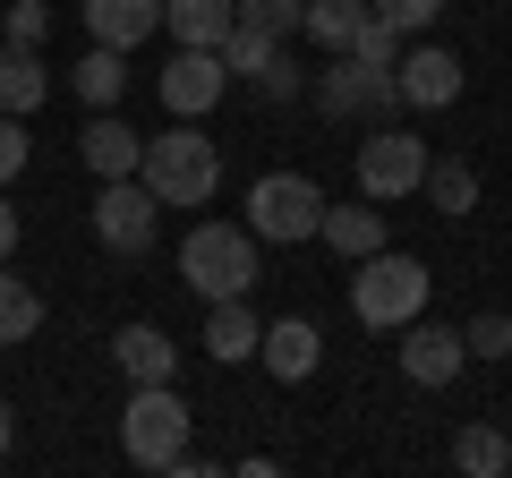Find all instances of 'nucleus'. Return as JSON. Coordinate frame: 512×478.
<instances>
[{
	"label": "nucleus",
	"mask_w": 512,
	"mask_h": 478,
	"mask_svg": "<svg viewBox=\"0 0 512 478\" xmlns=\"http://www.w3.org/2000/svg\"><path fill=\"white\" fill-rule=\"evenodd\" d=\"M419 180H427V146H419V137H402V129H376V137L359 146V197H367V205L419 197Z\"/></svg>",
	"instance_id": "6e6552de"
},
{
	"label": "nucleus",
	"mask_w": 512,
	"mask_h": 478,
	"mask_svg": "<svg viewBox=\"0 0 512 478\" xmlns=\"http://www.w3.org/2000/svg\"><path fill=\"white\" fill-rule=\"evenodd\" d=\"M26 154H35V146H26V120H9V111H0V188L26 171Z\"/></svg>",
	"instance_id": "7c9ffc66"
},
{
	"label": "nucleus",
	"mask_w": 512,
	"mask_h": 478,
	"mask_svg": "<svg viewBox=\"0 0 512 478\" xmlns=\"http://www.w3.org/2000/svg\"><path fill=\"white\" fill-rule=\"evenodd\" d=\"M111 359H120L128 385H171V376H180V350H171L163 325H120L111 333Z\"/></svg>",
	"instance_id": "2eb2a0df"
},
{
	"label": "nucleus",
	"mask_w": 512,
	"mask_h": 478,
	"mask_svg": "<svg viewBox=\"0 0 512 478\" xmlns=\"http://www.w3.org/2000/svg\"><path fill=\"white\" fill-rule=\"evenodd\" d=\"M308 103L325 111V120H359V111H393L402 94H393V69H376V60L342 52L325 77H308Z\"/></svg>",
	"instance_id": "0eeeda50"
},
{
	"label": "nucleus",
	"mask_w": 512,
	"mask_h": 478,
	"mask_svg": "<svg viewBox=\"0 0 512 478\" xmlns=\"http://www.w3.org/2000/svg\"><path fill=\"white\" fill-rule=\"evenodd\" d=\"M231 18H239V0H163V26H171V43H188V52H222Z\"/></svg>",
	"instance_id": "a211bd4d"
},
{
	"label": "nucleus",
	"mask_w": 512,
	"mask_h": 478,
	"mask_svg": "<svg viewBox=\"0 0 512 478\" xmlns=\"http://www.w3.org/2000/svg\"><path fill=\"white\" fill-rule=\"evenodd\" d=\"M427 291H436V274L419 257H402V248H376V257L350 265V316H359V333H402L410 316H427Z\"/></svg>",
	"instance_id": "f03ea898"
},
{
	"label": "nucleus",
	"mask_w": 512,
	"mask_h": 478,
	"mask_svg": "<svg viewBox=\"0 0 512 478\" xmlns=\"http://www.w3.org/2000/svg\"><path fill=\"white\" fill-rule=\"evenodd\" d=\"M384 26H402V35H427V26L444 18V0H367Z\"/></svg>",
	"instance_id": "c85d7f7f"
},
{
	"label": "nucleus",
	"mask_w": 512,
	"mask_h": 478,
	"mask_svg": "<svg viewBox=\"0 0 512 478\" xmlns=\"http://www.w3.org/2000/svg\"><path fill=\"white\" fill-rule=\"evenodd\" d=\"M137 180L154 188V205H171V214H197V205H214V188H222V146L197 129V120H180V129L146 137V154H137Z\"/></svg>",
	"instance_id": "f257e3e1"
},
{
	"label": "nucleus",
	"mask_w": 512,
	"mask_h": 478,
	"mask_svg": "<svg viewBox=\"0 0 512 478\" xmlns=\"http://www.w3.org/2000/svg\"><path fill=\"white\" fill-rule=\"evenodd\" d=\"M43 94H52L43 52H26V43H0V111H9V120H35Z\"/></svg>",
	"instance_id": "f3484780"
},
{
	"label": "nucleus",
	"mask_w": 512,
	"mask_h": 478,
	"mask_svg": "<svg viewBox=\"0 0 512 478\" xmlns=\"http://www.w3.org/2000/svg\"><path fill=\"white\" fill-rule=\"evenodd\" d=\"M461 342H470V359H512V316L504 308H478L470 325H461Z\"/></svg>",
	"instance_id": "cd10ccee"
},
{
	"label": "nucleus",
	"mask_w": 512,
	"mask_h": 478,
	"mask_svg": "<svg viewBox=\"0 0 512 478\" xmlns=\"http://www.w3.org/2000/svg\"><path fill=\"white\" fill-rule=\"evenodd\" d=\"M316 222H325V188H316L308 171H265V180L248 188V231L256 239L299 248V239H316Z\"/></svg>",
	"instance_id": "39448f33"
},
{
	"label": "nucleus",
	"mask_w": 512,
	"mask_h": 478,
	"mask_svg": "<svg viewBox=\"0 0 512 478\" xmlns=\"http://www.w3.org/2000/svg\"><path fill=\"white\" fill-rule=\"evenodd\" d=\"M137 154H146V137L128 129L120 111H94L86 137H77V163H86L94 180H128V171H137Z\"/></svg>",
	"instance_id": "ddd939ff"
},
{
	"label": "nucleus",
	"mask_w": 512,
	"mask_h": 478,
	"mask_svg": "<svg viewBox=\"0 0 512 478\" xmlns=\"http://www.w3.org/2000/svg\"><path fill=\"white\" fill-rule=\"evenodd\" d=\"M9 248H18V205L0 197V265H9Z\"/></svg>",
	"instance_id": "2f4dec72"
},
{
	"label": "nucleus",
	"mask_w": 512,
	"mask_h": 478,
	"mask_svg": "<svg viewBox=\"0 0 512 478\" xmlns=\"http://www.w3.org/2000/svg\"><path fill=\"white\" fill-rule=\"evenodd\" d=\"M453 470H470V478H504V470H512V436H504L495 419H470V427L453 436Z\"/></svg>",
	"instance_id": "4be33fe9"
},
{
	"label": "nucleus",
	"mask_w": 512,
	"mask_h": 478,
	"mask_svg": "<svg viewBox=\"0 0 512 478\" xmlns=\"http://www.w3.org/2000/svg\"><path fill=\"white\" fill-rule=\"evenodd\" d=\"M256 359L282 376V385H308L316 368H325V333L308 325V316H282V325H265L256 333Z\"/></svg>",
	"instance_id": "f8f14e48"
},
{
	"label": "nucleus",
	"mask_w": 512,
	"mask_h": 478,
	"mask_svg": "<svg viewBox=\"0 0 512 478\" xmlns=\"http://www.w3.org/2000/svg\"><path fill=\"white\" fill-rule=\"evenodd\" d=\"M248 86L265 94V103H291V94H308V69H299V60L282 52V43H274V52H265V69H256Z\"/></svg>",
	"instance_id": "bb28decb"
},
{
	"label": "nucleus",
	"mask_w": 512,
	"mask_h": 478,
	"mask_svg": "<svg viewBox=\"0 0 512 478\" xmlns=\"http://www.w3.org/2000/svg\"><path fill=\"white\" fill-rule=\"evenodd\" d=\"M43 35H52V0H9V9H0V43L43 52Z\"/></svg>",
	"instance_id": "a878e982"
},
{
	"label": "nucleus",
	"mask_w": 512,
	"mask_h": 478,
	"mask_svg": "<svg viewBox=\"0 0 512 478\" xmlns=\"http://www.w3.org/2000/svg\"><path fill=\"white\" fill-rule=\"evenodd\" d=\"M316 239H325L333 257H376L384 248V214H367V205H325V222H316Z\"/></svg>",
	"instance_id": "aec40b11"
},
{
	"label": "nucleus",
	"mask_w": 512,
	"mask_h": 478,
	"mask_svg": "<svg viewBox=\"0 0 512 478\" xmlns=\"http://www.w3.org/2000/svg\"><path fill=\"white\" fill-rule=\"evenodd\" d=\"M461 368H470V342H461V325H436V316H410V325H402V376H410V385L444 393Z\"/></svg>",
	"instance_id": "9d476101"
},
{
	"label": "nucleus",
	"mask_w": 512,
	"mask_h": 478,
	"mask_svg": "<svg viewBox=\"0 0 512 478\" xmlns=\"http://www.w3.org/2000/svg\"><path fill=\"white\" fill-rule=\"evenodd\" d=\"M180 282L197 299H248L256 291V231L248 222H197L180 239Z\"/></svg>",
	"instance_id": "7ed1b4c3"
},
{
	"label": "nucleus",
	"mask_w": 512,
	"mask_h": 478,
	"mask_svg": "<svg viewBox=\"0 0 512 478\" xmlns=\"http://www.w3.org/2000/svg\"><path fill=\"white\" fill-rule=\"evenodd\" d=\"M504 436H512V427H504Z\"/></svg>",
	"instance_id": "72a5a7b5"
},
{
	"label": "nucleus",
	"mask_w": 512,
	"mask_h": 478,
	"mask_svg": "<svg viewBox=\"0 0 512 478\" xmlns=\"http://www.w3.org/2000/svg\"><path fill=\"white\" fill-rule=\"evenodd\" d=\"M86 214H94V239H103L111 257H146V248H154V222H163V214H154V188L137 180V171H128V180H103Z\"/></svg>",
	"instance_id": "423d86ee"
},
{
	"label": "nucleus",
	"mask_w": 512,
	"mask_h": 478,
	"mask_svg": "<svg viewBox=\"0 0 512 478\" xmlns=\"http://www.w3.org/2000/svg\"><path fill=\"white\" fill-rule=\"evenodd\" d=\"M9 444H18V410L0 402V461H9Z\"/></svg>",
	"instance_id": "473e14b6"
},
{
	"label": "nucleus",
	"mask_w": 512,
	"mask_h": 478,
	"mask_svg": "<svg viewBox=\"0 0 512 478\" xmlns=\"http://www.w3.org/2000/svg\"><path fill=\"white\" fill-rule=\"evenodd\" d=\"M256 333H265V316H256L248 299H205V359H214V368H248Z\"/></svg>",
	"instance_id": "4468645a"
},
{
	"label": "nucleus",
	"mask_w": 512,
	"mask_h": 478,
	"mask_svg": "<svg viewBox=\"0 0 512 478\" xmlns=\"http://www.w3.org/2000/svg\"><path fill=\"white\" fill-rule=\"evenodd\" d=\"M222 86H231L222 52H188V43H180V60H171V69L154 77V94L171 103V120H205V111L222 103Z\"/></svg>",
	"instance_id": "9b49d317"
},
{
	"label": "nucleus",
	"mask_w": 512,
	"mask_h": 478,
	"mask_svg": "<svg viewBox=\"0 0 512 478\" xmlns=\"http://www.w3.org/2000/svg\"><path fill=\"white\" fill-rule=\"evenodd\" d=\"M299 9H308V0H239V18L265 26V35H299Z\"/></svg>",
	"instance_id": "c756f323"
},
{
	"label": "nucleus",
	"mask_w": 512,
	"mask_h": 478,
	"mask_svg": "<svg viewBox=\"0 0 512 478\" xmlns=\"http://www.w3.org/2000/svg\"><path fill=\"white\" fill-rule=\"evenodd\" d=\"M367 18H376L367 0H308V9H299V35H308V43H325V52H350Z\"/></svg>",
	"instance_id": "412c9836"
},
{
	"label": "nucleus",
	"mask_w": 512,
	"mask_h": 478,
	"mask_svg": "<svg viewBox=\"0 0 512 478\" xmlns=\"http://www.w3.org/2000/svg\"><path fill=\"white\" fill-rule=\"evenodd\" d=\"M69 86H77V103L111 111V103L128 94V52H111V43H86V52H77V69H69Z\"/></svg>",
	"instance_id": "6ab92c4d"
},
{
	"label": "nucleus",
	"mask_w": 512,
	"mask_h": 478,
	"mask_svg": "<svg viewBox=\"0 0 512 478\" xmlns=\"http://www.w3.org/2000/svg\"><path fill=\"white\" fill-rule=\"evenodd\" d=\"M282 35H265V26H248V18H231V35H222V69L231 77H256L265 69V52H274Z\"/></svg>",
	"instance_id": "393cba45"
},
{
	"label": "nucleus",
	"mask_w": 512,
	"mask_h": 478,
	"mask_svg": "<svg viewBox=\"0 0 512 478\" xmlns=\"http://www.w3.org/2000/svg\"><path fill=\"white\" fill-rule=\"evenodd\" d=\"M120 453L137 461V470H180V453H188V402H180V385H128Z\"/></svg>",
	"instance_id": "20e7f679"
},
{
	"label": "nucleus",
	"mask_w": 512,
	"mask_h": 478,
	"mask_svg": "<svg viewBox=\"0 0 512 478\" xmlns=\"http://www.w3.org/2000/svg\"><path fill=\"white\" fill-rule=\"evenodd\" d=\"M43 333V299L26 291L9 265H0V350H18V342H35Z\"/></svg>",
	"instance_id": "5701e85b"
},
{
	"label": "nucleus",
	"mask_w": 512,
	"mask_h": 478,
	"mask_svg": "<svg viewBox=\"0 0 512 478\" xmlns=\"http://www.w3.org/2000/svg\"><path fill=\"white\" fill-rule=\"evenodd\" d=\"M427 205H436V214H470V205H478V171L470 163H461V154H444V163H427Z\"/></svg>",
	"instance_id": "b1692460"
},
{
	"label": "nucleus",
	"mask_w": 512,
	"mask_h": 478,
	"mask_svg": "<svg viewBox=\"0 0 512 478\" xmlns=\"http://www.w3.org/2000/svg\"><path fill=\"white\" fill-rule=\"evenodd\" d=\"M461 52H444V43H402V60H393V94H402L410 111H453L461 103Z\"/></svg>",
	"instance_id": "1a4fd4ad"
},
{
	"label": "nucleus",
	"mask_w": 512,
	"mask_h": 478,
	"mask_svg": "<svg viewBox=\"0 0 512 478\" xmlns=\"http://www.w3.org/2000/svg\"><path fill=\"white\" fill-rule=\"evenodd\" d=\"M163 26V0H86V43H111V52H137V43Z\"/></svg>",
	"instance_id": "dca6fc26"
}]
</instances>
